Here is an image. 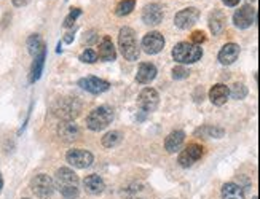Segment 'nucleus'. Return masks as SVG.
<instances>
[{
    "mask_svg": "<svg viewBox=\"0 0 260 199\" xmlns=\"http://www.w3.org/2000/svg\"><path fill=\"white\" fill-rule=\"evenodd\" d=\"M189 75H190V72L187 70L185 67H182V66H177L173 70V78L174 80H184V78H187Z\"/></svg>",
    "mask_w": 260,
    "mask_h": 199,
    "instance_id": "32",
    "label": "nucleus"
},
{
    "mask_svg": "<svg viewBox=\"0 0 260 199\" xmlns=\"http://www.w3.org/2000/svg\"><path fill=\"white\" fill-rule=\"evenodd\" d=\"M3 188V179H2V175H0V191H2Z\"/></svg>",
    "mask_w": 260,
    "mask_h": 199,
    "instance_id": "37",
    "label": "nucleus"
},
{
    "mask_svg": "<svg viewBox=\"0 0 260 199\" xmlns=\"http://www.w3.org/2000/svg\"><path fill=\"white\" fill-rule=\"evenodd\" d=\"M203 48L192 42H181L173 48V58L179 64H193L201 59Z\"/></svg>",
    "mask_w": 260,
    "mask_h": 199,
    "instance_id": "3",
    "label": "nucleus"
},
{
    "mask_svg": "<svg viewBox=\"0 0 260 199\" xmlns=\"http://www.w3.org/2000/svg\"><path fill=\"white\" fill-rule=\"evenodd\" d=\"M30 188L34 191V195L38 196L40 199H46L53 195L54 191V182L45 174H38L35 175L30 182Z\"/></svg>",
    "mask_w": 260,
    "mask_h": 199,
    "instance_id": "5",
    "label": "nucleus"
},
{
    "mask_svg": "<svg viewBox=\"0 0 260 199\" xmlns=\"http://www.w3.org/2000/svg\"><path fill=\"white\" fill-rule=\"evenodd\" d=\"M142 48L147 54H157L165 48V37L157 30L149 32L142 38Z\"/></svg>",
    "mask_w": 260,
    "mask_h": 199,
    "instance_id": "8",
    "label": "nucleus"
},
{
    "mask_svg": "<svg viewBox=\"0 0 260 199\" xmlns=\"http://www.w3.org/2000/svg\"><path fill=\"white\" fill-rule=\"evenodd\" d=\"M58 134H59V137L62 140L70 142V140H75L78 137L80 131H78V127L74 121H62L58 126Z\"/></svg>",
    "mask_w": 260,
    "mask_h": 199,
    "instance_id": "19",
    "label": "nucleus"
},
{
    "mask_svg": "<svg viewBox=\"0 0 260 199\" xmlns=\"http://www.w3.org/2000/svg\"><path fill=\"white\" fill-rule=\"evenodd\" d=\"M97 58L101 61H105V62H110V61H115L117 58V53H115V46H113L110 37L105 35L101 43H99V53H97Z\"/></svg>",
    "mask_w": 260,
    "mask_h": 199,
    "instance_id": "18",
    "label": "nucleus"
},
{
    "mask_svg": "<svg viewBox=\"0 0 260 199\" xmlns=\"http://www.w3.org/2000/svg\"><path fill=\"white\" fill-rule=\"evenodd\" d=\"M80 61L86 62V64H93L97 61V53L93 50H85L82 54H80Z\"/></svg>",
    "mask_w": 260,
    "mask_h": 199,
    "instance_id": "31",
    "label": "nucleus"
},
{
    "mask_svg": "<svg viewBox=\"0 0 260 199\" xmlns=\"http://www.w3.org/2000/svg\"><path fill=\"white\" fill-rule=\"evenodd\" d=\"M253 199H259V198H257V196H254V198H253Z\"/></svg>",
    "mask_w": 260,
    "mask_h": 199,
    "instance_id": "38",
    "label": "nucleus"
},
{
    "mask_svg": "<svg viewBox=\"0 0 260 199\" xmlns=\"http://www.w3.org/2000/svg\"><path fill=\"white\" fill-rule=\"evenodd\" d=\"M72 40H74V34H66V37H64V42L66 43H70Z\"/></svg>",
    "mask_w": 260,
    "mask_h": 199,
    "instance_id": "36",
    "label": "nucleus"
},
{
    "mask_svg": "<svg viewBox=\"0 0 260 199\" xmlns=\"http://www.w3.org/2000/svg\"><path fill=\"white\" fill-rule=\"evenodd\" d=\"M24 199H27V198H24Z\"/></svg>",
    "mask_w": 260,
    "mask_h": 199,
    "instance_id": "40",
    "label": "nucleus"
},
{
    "mask_svg": "<svg viewBox=\"0 0 260 199\" xmlns=\"http://www.w3.org/2000/svg\"><path fill=\"white\" fill-rule=\"evenodd\" d=\"M246 94H248V90H246V86L245 85H241V83H237V85H233V88L230 90V96L233 99H245L246 98Z\"/></svg>",
    "mask_w": 260,
    "mask_h": 199,
    "instance_id": "29",
    "label": "nucleus"
},
{
    "mask_svg": "<svg viewBox=\"0 0 260 199\" xmlns=\"http://www.w3.org/2000/svg\"><path fill=\"white\" fill-rule=\"evenodd\" d=\"M224 14L222 13H219L216 11L213 16H211V19H209V26H211V30H213V34L217 35V34H221L222 29H224Z\"/></svg>",
    "mask_w": 260,
    "mask_h": 199,
    "instance_id": "25",
    "label": "nucleus"
},
{
    "mask_svg": "<svg viewBox=\"0 0 260 199\" xmlns=\"http://www.w3.org/2000/svg\"><path fill=\"white\" fill-rule=\"evenodd\" d=\"M158 102H160V96L158 93L153 90V88H145V90L141 91L139 94V99H137V103L144 111H155L158 107Z\"/></svg>",
    "mask_w": 260,
    "mask_h": 199,
    "instance_id": "10",
    "label": "nucleus"
},
{
    "mask_svg": "<svg viewBox=\"0 0 260 199\" xmlns=\"http://www.w3.org/2000/svg\"><path fill=\"white\" fill-rule=\"evenodd\" d=\"M249 2H256V0H249Z\"/></svg>",
    "mask_w": 260,
    "mask_h": 199,
    "instance_id": "39",
    "label": "nucleus"
},
{
    "mask_svg": "<svg viewBox=\"0 0 260 199\" xmlns=\"http://www.w3.org/2000/svg\"><path fill=\"white\" fill-rule=\"evenodd\" d=\"M66 159L70 166L77 167V169H86V167L91 166L93 163V155L89 153L86 150L82 148H74V150H69Z\"/></svg>",
    "mask_w": 260,
    "mask_h": 199,
    "instance_id": "6",
    "label": "nucleus"
},
{
    "mask_svg": "<svg viewBox=\"0 0 260 199\" xmlns=\"http://www.w3.org/2000/svg\"><path fill=\"white\" fill-rule=\"evenodd\" d=\"M155 77H157V67L150 62H144L139 66V70H137L136 82L141 85H147V83L153 82Z\"/></svg>",
    "mask_w": 260,
    "mask_h": 199,
    "instance_id": "17",
    "label": "nucleus"
},
{
    "mask_svg": "<svg viewBox=\"0 0 260 199\" xmlns=\"http://www.w3.org/2000/svg\"><path fill=\"white\" fill-rule=\"evenodd\" d=\"M56 188L61 191V195L66 199L78 198V177L74 171L67 167H61L56 172Z\"/></svg>",
    "mask_w": 260,
    "mask_h": 199,
    "instance_id": "1",
    "label": "nucleus"
},
{
    "mask_svg": "<svg viewBox=\"0 0 260 199\" xmlns=\"http://www.w3.org/2000/svg\"><path fill=\"white\" fill-rule=\"evenodd\" d=\"M184 140H185V134L182 131H173L165 140V148L168 150V153H176V151L181 150Z\"/></svg>",
    "mask_w": 260,
    "mask_h": 199,
    "instance_id": "20",
    "label": "nucleus"
},
{
    "mask_svg": "<svg viewBox=\"0 0 260 199\" xmlns=\"http://www.w3.org/2000/svg\"><path fill=\"white\" fill-rule=\"evenodd\" d=\"M205 40H206V35L203 34L201 30H197V32H193V34H192V43H195V45L201 46V43L205 42Z\"/></svg>",
    "mask_w": 260,
    "mask_h": 199,
    "instance_id": "33",
    "label": "nucleus"
},
{
    "mask_svg": "<svg viewBox=\"0 0 260 199\" xmlns=\"http://www.w3.org/2000/svg\"><path fill=\"white\" fill-rule=\"evenodd\" d=\"M121 142V134L118 131H112V132H107L102 137V145L107 147V148H112L118 145V143Z\"/></svg>",
    "mask_w": 260,
    "mask_h": 199,
    "instance_id": "27",
    "label": "nucleus"
},
{
    "mask_svg": "<svg viewBox=\"0 0 260 199\" xmlns=\"http://www.w3.org/2000/svg\"><path fill=\"white\" fill-rule=\"evenodd\" d=\"M27 50H29V53H30L32 56H34V58H35L37 54L42 53V51H46L42 37H40L38 34L30 35V37L27 38Z\"/></svg>",
    "mask_w": 260,
    "mask_h": 199,
    "instance_id": "24",
    "label": "nucleus"
},
{
    "mask_svg": "<svg viewBox=\"0 0 260 199\" xmlns=\"http://www.w3.org/2000/svg\"><path fill=\"white\" fill-rule=\"evenodd\" d=\"M256 10L251 5H245L241 6L240 10L235 11L233 14V22L235 26L240 27V29H248L251 27L253 24L256 22Z\"/></svg>",
    "mask_w": 260,
    "mask_h": 199,
    "instance_id": "7",
    "label": "nucleus"
},
{
    "mask_svg": "<svg viewBox=\"0 0 260 199\" xmlns=\"http://www.w3.org/2000/svg\"><path fill=\"white\" fill-rule=\"evenodd\" d=\"M118 45L121 54L125 56V59L128 61H137L139 59V45H137L136 32L131 27H121L118 34Z\"/></svg>",
    "mask_w": 260,
    "mask_h": 199,
    "instance_id": "2",
    "label": "nucleus"
},
{
    "mask_svg": "<svg viewBox=\"0 0 260 199\" xmlns=\"http://www.w3.org/2000/svg\"><path fill=\"white\" fill-rule=\"evenodd\" d=\"M229 98H230V90L222 83L214 85L209 90V99L214 105H224V103L229 100Z\"/></svg>",
    "mask_w": 260,
    "mask_h": 199,
    "instance_id": "16",
    "label": "nucleus"
},
{
    "mask_svg": "<svg viewBox=\"0 0 260 199\" xmlns=\"http://www.w3.org/2000/svg\"><path fill=\"white\" fill-rule=\"evenodd\" d=\"M222 198L224 199H245V191L237 183H225L222 187Z\"/></svg>",
    "mask_w": 260,
    "mask_h": 199,
    "instance_id": "23",
    "label": "nucleus"
},
{
    "mask_svg": "<svg viewBox=\"0 0 260 199\" xmlns=\"http://www.w3.org/2000/svg\"><path fill=\"white\" fill-rule=\"evenodd\" d=\"M240 56V46L237 43H227L222 46V50L219 51V62L222 66H230Z\"/></svg>",
    "mask_w": 260,
    "mask_h": 199,
    "instance_id": "15",
    "label": "nucleus"
},
{
    "mask_svg": "<svg viewBox=\"0 0 260 199\" xmlns=\"http://www.w3.org/2000/svg\"><path fill=\"white\" fill-rule=\"evenodd\" d=\"M224 2V5H227V6H237L238 3H240V0H222Z\"/></svg>",
    "mask_w": 260,
    "mask_h": 199,
    "instance_id": "34",
    "label": "nucleus"
},
{
    "mask_svg": "<svg viewBox=\"0 0 260 199\" xmlns=\"http://www.w3.org/2000/svg\"><path fill=\"white\" fill-rule=\"evenodd\" d=\"M14 6H24L29 3V0H11Z\"/></svg>",
    "mask_w": 260,
    "mask_h": 199,
    "instance_id": "35",
    "label": "nucleus"
},
{
    "mask_svg": "<svg viewBox=\"0 0 260 199\" xmlns=\"http://www.w3.org/2000/svg\"><path fill=\"white\" fill-rule=\"evenodd\" d=\"M80 14H82V10H80V8H72L69 16L66 19H64V27H72V26H74V22L77 21V18Z\"/></svg>",
    "mask_w": 260,
    "mask_h": 199,
    "instance_id": "30",
    "label": "nucleus"
},
{
    "mask_svg": "<svg viewBox=\"0 0 260 199\" xmlns=\"http://www.w3.org/2000/svg\"><path fill=\"white\" fill-rule=\"evenodd\" d=\"M136 2L134 0H121V2L115 6V14L117 16H128L134 10Z\"/></svg>",
    "mask_w": 260,
    "mask_h": 199,
    "instance_id": "26",
    "label": "nucleus"
},
{
    "mask_svg": "<svg viewBox=\"0 0 260 199\" xmlns=\"http://www.w3.org/2000/svg\"><path fill=\"white\" fill-rule=\"evenodd\" d=\"M78 105H75V100L72 99H61L58 103H56V108H54V113L67 119V121H70L72 118H75L77 113H78Z\"/></svg>",
    "mask_w": 260,
    "mask_h": 199,
    "instance_id": "14",
    "label": "nucleus"
},
{
    "mask_svg": "<svg viewBox=\"0 0 260 199\" xmlns=\"http://www.w3.org/2000/svg\"><path fill=\"white\" fill-rule=\"evenodd\" d=\"M163 8L158 3H149L144 6L142 11V21L149 26H157L161 21H163Z\"/></svg>",
    "mask_w": 260,
    "mask_h": 199,
    "instance_id": "13",
    "label": "nucleus"
},
{
    "mask_svg": "<svg viewBox=\"0 0 260 199\" xmlns=\"http://www.w3.org/2000/svg\"><path fill=\"white\" fill-rule=\"evenodd\" d=\"M200 18V11L197 8H185V10H181L176 16H174V24L179 29H190L192 26L197 24Z\"/></svg>",
    "mask_w": 260,
    "mask_h": 199,
    "instance_id": "9",
    "label": "nucleus"
},
{
    "mask_svg": "<svg viewBox=\"0 0 260 199\" xmlns=\"http://www.w3.org/2000/svg\"><path fill=\"white\" fill-rule=\"evenodd\" d=\"M83 185H85V190L88 191L89 195H101L104 191V188H105L104 180L96 174L88 175V177L83 180Z\"/></svg>",
    "mask_w": 260,
    "mask_h": 199,
    "instance_id": "21",
    "label": "nucleus"
},
{
    "mask_svg": "<svg viewBox=\"0 0 260 199\" xmlns=\"http://www.w3.org/2000/svg\"><path fill=\"white\" fill-rule=\"evenodd\" d=\"M45 58H46V51H42L40 54H37L34 58V62H32V69H30V83H35L37 80L42 77L43 72V66H45Z\"/></svg>",
    "mask_w": 260,
    "mask_h": 199,
    "instance_id": "22",
    "label": "nucleus"
},
{
    "mask_svg": "<svg viewBox=\"0 0 260 199\" xmlns=\"http://www.w3.org/2000/svg\"><path fill=\"white\" fill-rule=\"evenodd\" d=\"M78 86H82L85 91L88 93H93V94H101L105 93L110 88V83L105 82V80H101L97 77H86L82 78L78 82Z\"/></svg>",
    "mask_w": 260,
    "mask_h": 199,
    "instance_id": "12",
    "label": "nucleus"
},
{
    "mask_svg": "<svg viewBox=\"0 0 260 199\" xmlns=\"http://www.w3.org/2000/svg\"><path fill=\"white\" fill-rule=\"evenodd\" d=\"M201 156H203V147L198 145V143H190V145L185 150H182L181 155H179V164L182 167H190L197 163Z\"/></svg>",
    "mask_w": 260,
    "mask_h": 199,
    "instance_id": "11",
    "label": "nucleus"
},
{
    "mask_svg": "<svg viewBox=\"0 0 260 199\" xmlns=\"http://www.w3.org/2000/svg\"><path fill=\"white\" fill-rule=\"evenodd\" d=\"M197 134H203V135H206V137H213V139H221V137H224V129H221V127H214V126H205V127H200Z\"/></svg>",
    "mask_w": 260,
    "mask_h": 199,
    "instance_id": "28",
    "label": "nucleus"
},
{
    "mask_svg": "<svg viewBox=\"0 0 260 199\" xmlns=\"http://www.w3.org/2000/svg\"><path fill=\"white\" fill-rule=\"evenodd\" d=\"M112 119H113L112 108L107 105H102V107L94 108L91 113L86 116V126L91 131H102L112 123Z\"/></svg>",
    "mask_w": 260,
    "mask_h": 199,
    "instance_id": "4",
    "label": "nucleus"
}]
</instances>
